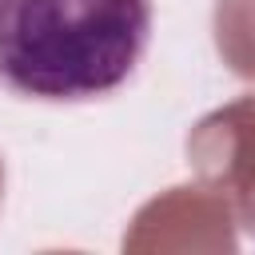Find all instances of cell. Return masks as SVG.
Wrapping results in <instances>:
<instances>
[{
  "instance_id": "6da1fadb",
  "label": "cell",
  "mask_w": 255,
  "mask_h": 255,
  "mask_svg": "<svg viewBox=\"0 0 255 255\" xmlns=\"http://www.w3.org/2000/svg\"><path fill=\"white\" fill-rule=\"evenodd\" d=\"M151 40V0H0V88L84 104L116 92Z\"/></svg>"
},
{
  "instance_id": "277c9868",
  "label": "cell",
  "mask_w": 255,
  "mask_h": 255,
  "mask_svg": "<svg viewBox=\"0 0 255 255\" xmlns=\"http://www.w3.org/2000/svg\"><path fill=\"white\" fill-rule=\"evenodd\" d=\"M211 32L219 60L239 80L255 84V0H215Z\"/></svg>"
},
{
  "instance_id": "7a4b0ae2",
  "label": "cell",
  "mask_w": 255,
  "mask_h": 255,
  "mask_svg": "<svg viewBox=\"0 0 255 255\" xmlns=\"http://www.w3.org/2000/svg\"><path fill=\"white\" fill-rule=\"evenodd\" d=\"M187 163L227 203L235 227L255 239V92L207 112L191 128Z\"/></svg>"
},
{
  "instance_id": "3957f363",
  "label": "cell",
  "mask_w": 255,
  "mask_h": 255,
  "mask_svg": "<svg viewBox=\"0 0 255 255\" xmlns=\"http://www.w3.org/2000/svg\"><path fill=\"white\" fill-rule=\"evenodd\" d=\"M124 251H235V219L203 183L171 187L139 207Z\"/></svg>"
},
{
  "instance_id": "5b68a950",
  "label": "cell",
  "mask_w": 255,
  "mask_h": 255,
  "mask_svg": "<svg viewBox=\"0 0 255 255\" xmlns=\"http://www.w3.org/2000/svg\"><path fill=\"white\" fill-rule=\"evenodd\" d=\"M0 199H4V159H0Z\"/></svg>"
}]
</instances>
